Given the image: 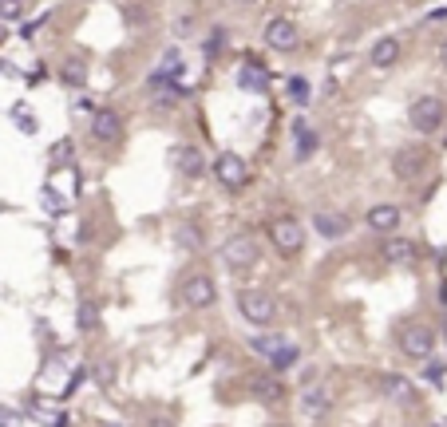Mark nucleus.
<instances>
[{
	"label": "nucleus",
	"instance_id": "1",
	"mask_svg": "<svg viewBox=\"0 0 447 427\" xmlns=\"http://www.w3.org/2000/svg\"><path fill=\"white\" fill-rule=\"evenodd\" d=\"M265 237H270V245L281 253V257H297V253L305 250V226L293 218V214H277V218H270Z\"/></svg>",
	"mask_w": 447,
	"mask_h": 427
},
{
	"label": "nucleus",
	"instance_id": "2",
	"mask_svg": "<svg viewBox=\"0 0 447 427\" xmlns=\"http://www.w3.org/2000/svg\"><path fill=\"white\" fill-rule=\"evenodd\" d=\"M408 123H412L415 135H435V131H444L447 103L439 95H419V99H412V107H408Z\"/></svg>",
	"mask_w": 447,
	"mask_h": 427
},
{
	"label": "nucleus",
	"instance_id": "3",
	"mask_svg": "<svg viewBox=\"0 0 447 427\" xmlns=\"http://www.w3.org/2000/svg\"><path fill=\"white\" fill-rule=\"evenodd\" d=\"M238 313L241 320H250L254 329H265L277 320V300L265 293V289H241L238 293Z\"/></svg>",
	"mask_w": 447,
	"mask_h": 427
},
{
	"label": "nucleus",
	"instance_id": "4",
	"mask_svg": "<svg viewBox=\"0 0 447 427\" xmlns=\"http://www.w3.org/2000/svg\"><path fill=\"white\" fill-rule=\"evenodd\" d=\"M396 344L408 360H428L431 352H435V332H431L424 320H408V325H400Z\"/></svg>",
	"mask_w": 447,
	"mask_h": 427
},
{
	"label": "nucleus",
	"instance_id": "5",
	"mask_svg": "<svg viewBox=\"0 0 447 427\" xmlns=\"http://www.w3.org/2000/svg\"><path fill=\"white\" fill-rule=\"evenodd\" d=\"M257 257H261V245H257V234H250V230H241V234H234L230 241L222 245V261L234 273H246V269L257 265Z\"/></svg>",
	"mask_w": 447,
	"mask_h": 427
},
{
	"label": "nucleus",
	"instance_id": "6",
	"mask_svg": "<svg viewBox=\"0 0 447 427\" xmlns=\"http://www.w3.org/2000/svg\"><path fill=\"white\" fill-rule=\"evenodd\" d=\"M431 166V155L428 146H400L396 155H392V174H396L400 182H419Z\"/></svg>",
	"mask_w": 447,
	"mask_h": 427
},
{
	"label": "nucleus",
	"instance_id": "7",
	"mask_svg": "<svg viewBox=\"0 0 447 427\" xmlns=\"http://www.w3.org/2000/svg\"><path fill=\"white\" fill-rule=\"evenodd\" d=\"M214 300H218V285H214L210 273L198 269V273H186V277H182V305H186V309L198 313V309H210Z\"/></svg>",
	"mask_w": 447,
	"mask_h": 427
},
{
	"label": "nucleus",
	"instance_id": "8",
	"mask_svg": "<svg viewBox=\"0 0 447 427\" xmlns=\"http://www.w3.org/2000/svg\"><path fill=\"white\" fill-rule=\"evenodd\" d=\"M87 135H91L99 146H119V142H123V115L111 111V107L91 111V119H87Z\"/></svg>",
	"mask_w": 447,
	"mask_h": 427
},
{
	"label": "nucleus",
	"instance_id": "9",
	"mask_svg": "<svg viewBox=\"0 0 447 427\" xmlns=\"http://www.w3.org/2000/svg\"><path fill=\"white\" fill-rule=\"evenodd\" d=\"M214 178L222 182L226 190H246L250 186V166H246V158L238 155V151H222V155L214 158Z\"/></svg>",
	"mask_w": 447,
	"mask_h": 427
},
{
	"label": "nucleus",
	"instance_id": "10",
	"mask_svg": "<svg viewBox=\"0 0 447 427\" xmlns=\"http://www.w3.org/2000/svg\"><path fill=\"white\" fill-rule=\"evenodd\" d=\"M297 44H301V32H297V24L289 16H273L270 24H265V47L289 56V52H297Z\"/></svg>",
	"mask_w": 447,
	"mask_h": 427
},
{
	"label": "nucleus",
	"instance_id": "11",
	"mask_svg": "<svg viewBox=\"0 0 447 427\" xmlns=\"http://www.w3.org/2000/svg\"><path fill=\"white\" fill-rule=\"evenodd\" d=\"M376 392H380L388 404H396V408H415V404H419L415 384L412 380H404V376H396V372H388V376L376 380Z\"/></svg>",
	"mask_w": 447,
	"mask_h": 427
},
{
	"label": "nucleus",
	"instance_id": "12",
	"mask_svg": "<svg viewBox=\"0 0 447 427\" xmlns=\"http://www.w3.org/2000/svg\"><path fill=\"white\" fill-rule=\"evenodd\" d=\"M171 162H175V171L182 174V178H202L206 174V158H202V151L198 146H175L171 151Z\"/></svg>",
	"mask_w": 447,
	"mask_h": 427
},
{
	"label": "nucleus",
	"instance_id": "13",
	"mask_svg": "<svg viewBox=\"0 0 447 427\" xmlns=\"http://www.w3.org/2000/svg\"><path fill=\"white\" fill-rule=\"evenodd\" d=\"M171 237H175V245H178V250H186V253H202V250H206V230H202L198 221H190V218L175 221Z\"/></svg>",
	"mask_w": 447,
	"mask_h": 427
},
{
	"label": "nucleus",
	"instance_id": "14",
	"mask_svg": "<svg viewBox=\"0 0 447 427\" xmlns=\"http://www.w3.org/2000/svg\"><path fill=\"white\" fill-rule=\"evenodd\" d=\"M380 257L388 265H412L419 257V245L412 237H388V241H380Z\"/></svg>",
	"mask_w": 447,
	"mask_h": 427
},
{
	"label": "nucleus",
	"instance_id": "15",
	"mask_svg": "<svg viewBox=\"0 0 447 427\" xmlns=\"http://www.w3.org/2000/svg\"><path fill=\"white\" fill-rule=\"evenodd\" d=\"M238 87L241 91H254V95L270 91V72H265V63L250 56V60L241 63V72H238Z\"/></svg>",
	"mask_w": 447,
	"mask_h": 427
},
{
	"label": "nucleus",
	"instance_id": "16",
	"mask_svg": "<svg viewBox=\"0 0 447 427\" xmlns=\"http://www.w3.org/2000/svg\"><path fill=\"white\" fill-rule=\"evenodd\" d=\"M333 408V392H329V384H309L301 392V411L309 419H320V415H329Z\"/></svg>",
	"mask_w": 447,
	"mask_h": 427
},
{
	"label": "nucleus",
	"instance_id": "17",
	"mask_svg": "<svg viewBox=\"0 0 447 427\" xmlns=\"http://www.w3.org/2000/svg\"><path fill=\"white\" fill-rule=\"evenodd\" d=\"M400 218H404V210L400 206H392V202H380V206H372L364 214V226L368 230H376V234H392L400 226Z\"/></svg>",
	"mask_w": 447,
	"mask_h": 427
},
{
	"label": "nucleus",
	"instance_id": "18",
	"mask_svg": "<svg viewBox=\"0 0 447 427\" xmlns=\"http://www.w3.org/2000/svg\"><path fill=\"white\" fill-rule=\"evenodd\" d=\"M293 139H297V151H293L297 162H309V158L320 151V135H317V131H309V123H305L301 115L293 119Z\"/></svg>",
	"mask_w": 447,
	"mask_h": 427
},
{
	"label": "nucleus",
	"instance_id": "19",
	"mask_svg": "<svg viewBox=\"0 0 447 427\" xmlns=\"http://www.w3.org/2000/svg\"><path fill=\"white\" fill-rule=\"evenodd\" d=\"M254 399H261L265 408H277V404H285V384L277 376H257L254 380Z\"/></svg>",
	"mask_w": 447,
	"mask_h": 427
},
{
	"label": "nucleus",
	"instance_id": "20",
	"mask_svg": "<svg viewBox=\"0 0 447 427\" xmlns=\"http://www.w3.org/2000/svg\"><path fill=\"white\" fill-rule=\"evenodd\" d=\"M313 230L320 237H345L349 234V218L336 214V210H320V214H313Z\"/></svg>",
	"mask_w": 447,
	"mask_h": 427
},
{
	"label": "nucleus",
	"instance_id": "21",
	"mask_svg": "<svg viewBox=\"0 0 447 427\" xmlns=\"http://www.w3.org/2000/svg\"><path fill=\"white\" fill-rule=\"evenodd\" d=\"M396 60H400V40H396V36L376 40V44H372V52H368V63H372V67H392Z\"/></svg>",
	"mask_w": 447,
	"mask_h": 427
},
{
	"label": "nucleus",
	"instance_id": "22",
	"mask_svg": "<svg viewBox=\"0 0 447 427\" xmlns=\"http://www.w3.org/2000/svg\"><path fill=\"white\" fill-rule=\"evenodd\" d=\"M60 83H64V87H87V63H83L80 56H67V60L60 63Z\"/></svg>",
	"mask_w": 447,
	"mask_h": 427
},
{
	"label": "nucleus",
	"instance_id": "23",
	"mask_svg": "<svg viewBox=\"0 0 447 427\" xmlns=\"http://www.w3.org/2000/svg\"><path fill=\"white\" fill-rule=\"evenodd\" d=\"M285 344H289V340L281 336V332H261V336H254V340H250V348H254L257 356H265V360H273V356H277Z\"/></svg>",
	"mask_w": 447,
	"mask_h": 427
},
{
	"label": "nucleus",
	"instance_id": "24",
	"mask_svg": "<svg viewBox=\"0 0 447 427\" xmlns=\"http://www.w3.org/2000/svg\"><path fill=\"white\" fill-rule=\"evenodd\" d=\"M301 360V352H297V344H285L281 348V352H277V356H273V372H289V368H293V364Z\"/></svg>",
	"mask_w": 447,
	"mask_h": 427
},
{
	"label": "nucleus",
	"instance_id": "25",
	"mask_svg": "<svg viewBox=\"0 0 447 427\" xmlns=\"http://www.w3.org/2000/svg\"><path fill=\"white\" fill-rule=\"evenodd\" d=\"M285 87H289V99H293V103H309V95H313V91H309V79H305V76H289Z\"/></svg>",
	"mask_w": 447,
	"mask_h": 427
},
{
	"label": "nucleus",
	"instance_id": "26",
	"mask_svg": "<svg viewBox=\"0 0 447 427\" xmlns=\"http://www.w3.org/2000/svg\"><path fill=\"white\" fill-rule=\"evenodd\" d=\"M99 325V309L96 300H80V332H91Z\"/></svg>",
	"mask_w": 447,
	"mask_h": 427
},
{
	"label": "nucleus",
	"instance_id": "27",
	"mask_svg": "<svg viewBox=\"0 0 447 427\" xmlns=\"http://www.w3.org/2000/svg\"><path fill=\"white\" fill-rule=\"evenodd\" d=\"M226 44H230V32L214 28V32H210V40H206V56H218V47H226Z\"/></svg>",
	"mask_w": 447,
	"mask_h": 427
},
{
	"label": "nucleus",
	"instance_id": "28",
	"mask_svg": "<svg viewBox=\"0 0 447 427\" xmlns=\"http://www.w3.org/2000/svg\"><path fill=\"white\" fill-rule=\"evenodd\" d=\"M24 16V0H0V20H20Z\"/></svg>",
	"mask_w": 447,
	"mask_h": 427
},
{
	"label": "nucleus",
	"instance_id": "29",
	"mask_svg": "<svg viewBox=\"0 0 447 427\" xmlns=\"http://www.w3.org/2000/svg\"><path fill=\"white\" fill-rule=\"evenodd\" d=\"M52 162H56V166H60V162H72V139H64V142L52 146Z\"/></svg>",
	"mask_w": 447,
	"mask_h": 427
},
{
	"label": "nucleus",
	"instance_id": "30",
	"mask_svg": "<svg viewBox=\"0 0 447 427\" xmlns=\"http://www.w3.org/2000/svg\"><path fill=\"white\" fill-rule=\"evenodd\" d=\"M424 380L439 388V384H444V380H447V368H444V364H428V368H424Z\"/></svg>",
	"mask_w": 447,
	"mask_h": 427
},
{
	"label": "nucleus",
	"instance_id": "31",
	"mask_svg": "<svg viewBox=\"0 0 447 427\" xmlns=\"http://www.w3.org/2000/svg\"><path fill=\"white\" fill-rule=\"evenodd\" d=\"M17 127L24 131V135H36V115H28V111L20 107V111H17Z\"/></svg>",
	"mask_w": 447,
	"mask_h": 427
},
{
	"label": "nucleus",
	"instance_id": "32",
	"mask_svg": "<svg viewBox=\"0 0 447 427\" xmlns=\"http://www.w3.org/2000/svg\"><path fill=\"white\" fill-rule=\"evenodd\" d=\"M0 427H20V415H17V408H8V404H0Z\"/></svg>",
	"mask_w": 447,
	"mask_h": 427
},
{
	"label": "nucleus",
	"instance_id": "33",
	"mask_svg": "<svg viewBox=\"0 0 447 427\" xmlns=\"http://www.w3.org/2000/svg\"><path fill=\"white\" fill-rule=\"evenodd\" d=\"M190 24H194L190 16H178V20H175V36H190Z\"/></svg>",
	"mask_w": 447,
	"mask_h": 427
},
{
	"label": "nucleus",
	"instance_id": "34",
	"mask_svg": "<svg viewBox=\"0 0 447 427\" xmlns=\"http://www.w3.org/2000/svg\"><path fill=\"white\" fill-rule=\"evenodd\" d=\"M146 427H175L171 419H146Z\"/></svg>",
	"mask_w": 447,
	"mask_h": 427
},
{
	"label": "nucleus",
	"instance_id": "35",
	"mask_svg": "<svg viewBox=\"0 0 447 427\" xmlns=\"http://www.w3.org/2000/svg\"><path fill=\"white\" fill-rule=\"evenodd\" d=\"M439 63H444V67H447V40H444V44H439Z\"/></svg>",
	"mask_w": 447,
	"mask_h": 427
},
{
	"label": "nucleus",
	"instance_id": "36",
	"mask_svg": "<svg viewBox=\"0 0 447 427\" xmlns=\"http://www.w3.org/2000/svg\"><path fill=\"white\" fill-rule=\"evenodd\" d=\"M107 427H119V424H107Z\"/></svg>",
	"mask_w": 447,
	"mask_h": 427
},
{
	"label": "nucleus",
	"instance_id": "37",
	"mask_svg": "<svg viewBox=\"0 0 447 427\" xmlns=\"http://www.w3.org/2000/svg\"><path fill=\"white\" fill-rule=\"evenodd\" d=\"M0 40H4V32H0Z\"/></svg>",
	"mask_w": 447,
	"mask_h": 427
},
{
	"label": "nucleus",
	"instance_id": "38",
	"mask_svg": "<svg viewBox=\"0 0 447 427\" xmlns=\"http://www.w3.org/2000/svg\"><path fill=\"white\" fill-rule=\"evenodd\" d=\"M238 4H246V0H238Z\"/></svg>",
	"mask_w": 447,
	"mask_h": 427
},
{
	"label": "nucleus",
	"instance_id": "39",
	"mask_svg": "<svg viewBox=\"0 0 447 427\" xmlns=\"http://www.w3.org/2000/svg\"><path fill=\"white\" fill-rule=\"evenodd\" d=\"M281 427H289V424H281Z\"/></svg>",
	"mask_w": 447,
	"mask_h": 427
}]
</instances>
